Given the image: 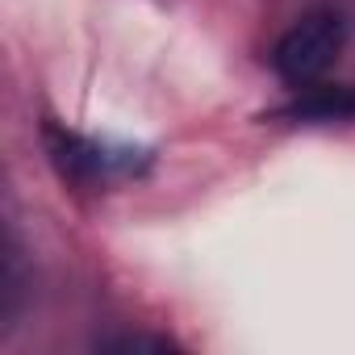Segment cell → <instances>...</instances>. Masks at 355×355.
I'll use <instances>...</instances> for the list:
<instances>
[{
    "instance_id": "6da1fadb",
    "label": "cell",
    "mask_w": 355,
    "mask_h": 355,
    "mask_svg": "<svg viewBox=\"0 0 355 355\" xmlns=\"http://www.w3.org/2000/svg\"><path fill=\"white\" fill-rule=\"evenodd\" d=\"M347 46V21L338 9H313L305 13L272 51V67L288 88H305L318 84L330 63L343 55Z\"/></svg>"
},
{
    "instance_id": "7a4b0ae2",
    "label": "cell",
    "mask_w": 355,
    "mask_h": 355,
    "mask_svg": "<svg viewBox=\"0 0 355 355\" xmlns=\"http://www.w3.org/2000/svg\"><path fill=\"white\" fill-rule=\"evenodd\" d=\"M42 142H46V155H51L55 171L63 175L67 184H76V189H92L101 175L113 167V155H109L105 146H96V142H88L84 134L63 130V125H55V121L42 125Z\"/></svg>"
},
{
    "instance_id": "3957f363",
    "label": "cell",
    "mask_w": 355,
    "mask_h": 355,
    "mask_svg": "<svg viewBox=\"0 0 355 355\" xmlns=\"http://www.w3.org/2000/svg\"><path fill=\"white\" fill-rule=\"evenodd\" d=\"M276 117L284 121H355V88L351 84H305L297 88V96L288 105L276 109Z\"/></svg>"
},
{
    "instance_id": "277c9868",
    "label": "cell",
    "mask_w": 355,
    "mask_h": 355,
    "mask_svg": "<svg viewBox=\"0 0 355 355\" xmlns=\"http://www.w3.org/2000/svg\"><path fill=\"white\" fill-rule=\"evenodd\" d=\"M105 347H113V351H171L175 343H171V338H146V334H125V338H113V343H105Z\"/></svg>"
}]
</instances>
